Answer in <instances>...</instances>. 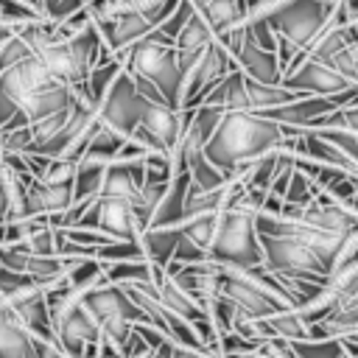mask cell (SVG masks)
<instances>
[{"mask_svg": "<svg viewBox=\"0 0 358 358\" xmlns=\"http://www.w3.org/2000/svg\"><path fill=\"white\" fill-rule=\"evenodd\" d=\"M218 227H221V215H201V218L185 221V224H182V232H185L196 246H201L204 252H210L213 243H215Z\"/></svg>", "mask_w": 358, "mask_h": 358, "instance_id": "obj_27", "label": "cell"}, {"mask_svg": "<svg viewBox=\"0 0 358 358\" xmlns=\"http://www.w3.org/2000/svg\"><path fill=\"white\" fill-rule=\"evenodd\" d=\"M260 243H263V266L268 271L280 277H299V280H313L327 285L330 266L305 243L271 238V235H260Z\"/></svg>", "mask_w": 358, "mask_h": 358, "instance_id": "obj_7", "label": "cell"}, {"mask_svg": "<svg viewBox=\"0 0 358 358\" xmlns=\"http://www.w3.org/2000/svg\"><path fill=\"white\" fill-rule=\"evenodd\" d=\"M53 81H56V78H53V73L45 67V62H42L39 56H34V59H28V62H22V64L8 67V70L0 73V92L11 95V98L20 103L25 95L42 90V87H48V84H53Z\"/></svg>", "mask_w": 358, "mask_h": 358, "instance_id": "obj_15", "label": "cell"}, {"mask_svg": "<svg viewBox=\"0 0 358 358\" xmlns=\"http://www.w3.org/2000/svg\"><path fill=\"white\" fill-rule=\"evenodd\" d=\"M221 42L227 45V50L235 56L238 67H241L249 78L263 81V84H282L285 70H282V64H280V56L271 53V50H263L257 42H252L243 28L232 31V34H229L227 39H221Z\"/></svg>", "mask_w": 358, "mask_h": 358, "instance_id": "obj_11", "label": "cell"}, {"mask_svg": "<svg viewBox=\"0 0 358 358\" xmlns=\"http://www.w3.org/2000/svg\"><path fill=\"white\" fill-rule=\"evenodd\" d=\"M76 98H78V92H76L70 84L53 81V84L42 87V90L25 95V98L20 101V109L28 115V120H31V126H34V123H39V120H45V117H53V115L64 112Z\"/></svg>", "mask_w": 358, "mask_h": 358, "instance_id": "obj_16", "label": "cell"}, {"mask_svg": "<svg viewBox=\"0 0 358 358\" xmlns=\"http://www.w3.org/2000/svg\"><path fill=\"white\" fill-rule=\"evenodd\" d=\"M20 115V103L11 98V95H6V92H0V123L6 126L11 117H17Z\"/></svg>", "mask_w": 358, "mask_h": 358, "instance_id": "obj_36", "label": "cell"}, {"mask_svg": "<svg viewBox=\"0 0 358 358\" xmlns=\"http://www.w3.org/2000/svg\"><path fill=\"white\" fill-rule=\"evenodd\" d=\"M28 260H31V252H25L22 246H3V268L25 274Z\"/></svg>", "mask_w": 358, "mask_h": 358, "instance_id": "obj_35", "label": "cell"}, {"mask_svg": "<svg viewBox=\"0 0 358 358\" xmlns=\"http://www.w3.org/2000/svg\"><path fill=\"white\" fill-rule=\"evenodd\" d=\"M17 246H22V249L31 252V255H56V229H53L50 224H45V227L36 229L25 243H17Z\"/></svg>", "mask_w": 358, "mask_h": 358, "instance_id": "obj_33", "label": "cell"}, {"mask_svg": "<svg viewBox=\"0 0 358 358\" xmlns=\"http://www.w3.org/2000/svg\"><path fill=\"white\" fill-rule=\"evenodd\" d=\"M28 358H70V355H64V352H62L56 344H48V341H36Z\"/></svg>", "mask_w": 358, "mask_h": 358, "instance_id": "obj_37", "label": "cell"}, {"mask_svg": "<svg viewBox=\"0 0 358 358\" xmlns=\"http://www.w3.org/2000/svg\"><path fill=\"white\" fill-rule=\"evenodd\" d=\"M145 101L131 78V73H120V78L112 84V90L106 92V98L101 101L98 106V120L101 126L106 129H115L120 131L123 137H131L137 129H140V120H143V109H145Z\"/></svg>", "mask_w": 358, "mask_h": 358, "instance_id": "obj_8", "label": "cell"}, {"mask_svg": "<svg viewBox=\"0 0 358 358\" xmlns=\"http://www.w3.org/2000/svg\"><path fill=\"white\" fill-rule=\"evenodd\" d=\"M299 358H344L347 347L341 338H322V341H294Z\"/></svg>", "mask_w": 358, "mask_h": 358, "instance_id": "obj_29", "label": "cell"}, {"mask_svg": "<svg viewBox=\"0 0 358 358\" xmlns=\"http://www.w3.org/2000/svg\"><path fill=\"white\" fill-rule=\"evenodd\" d=\"M271 336H280V338H288V341H310V324L308 319L302 316L299 308H291V310H282L271 319H266Z\"/></svg>", "mask_w": 358, "mask_h": 358, "instance_id": "obj_26", "label": "cell"}, {"mask_svg": "<svg viewBox=\"0 0 358 358\" xmlns=\"http://www.w3.org/2000/svg\"><path fill=\"white\" fill-rule=\"evenodd\" d=\"M190 173H179L171 182V190L165 193L162 204L157 207V215L151 221V229H162V227H182L185 224V204H187V193H190Z\"/></svg>", "mask_w": 358, "mask_h": 358, "instance_id": "obj_17", "label": "cell"}, {"mask_svg": "<svg viewBox=\"0 0 358 358\" xmlns=\"http://www.w3.org/2000/svg\"><path fill=\"white\" fill-rule=\"evenodd\" d=\"M179 238H182V227H162V229H148L140 243L145 249V257L159 266V268H168L171 260H173V252L179 246Z\"/></svg>", "mask_w": 358, "mask_h": 358, "instance_id": "obj_21", "label": "cell"}, {"mask_svg": "<svg viewBox=\"0 0 358 358\" xmlns=\"http://www.w3.org/2000/svg\"><path fill=\"white\" fill-rule=\"evenodd\" d=\"M255 218L257 215L249 213H221V227L210 249V263L238 268L263 266V243Z\"/></svg>", "mask_w": 358, "mask_h": 358, "instance_id": "obj_5", "label": "cell"}, {"mask_svg": "<svg viewBox=\"0 0 358 358\" xmlns=\"http://www.w3.org/2000/svg\"><path fill=\"white\" fill-rule=\"evenodd\" d=\"M84 305L98 319L103 341L115 344L117 350L126 347V341L134 333V324H148L145 313L131 302V296L126 294V288L123 285H112L106 277H103L101 285H95L84 296Z\"/></svg>", "mask_w": 358, "mask_h": 358, "instance_id": "obj_3", "label": "cell"}, {"mask_svg": "<svg viewBox=\"0 0 358 358\" xmlns=\"http://www.w3.org/2000/svg\"><path fill=\"white\" fill-rule=\"evenodd\" d=\"M285 140H288L285 126H280L257 112H227L221 126L215 129L213 140L207 143L204 154L218 171L232 176V171L238 165L255 162V159L282 148Z\"/></svg>", "mask_w": 358, "mask_h": 358, "instance_id": "obj_1", "label": "cell"}, {"mask_svg": "<svg viewBox=\"0 0 358 358\" xmlns=\"http://www.w3.org/2000/svg\"><path fill=\"white\" fill-rule=\"evenodd\" d=\"M154 34V25L148 17H143L134 6L129 3H115V20L109 25V31L103 34V42L106 48L120 59L131 45L143 42L145 36Z\"/></svg>", "mask_w": 358, "mask_h": 358, "instance_id": "obj_14", "label": "cell"}, {"mask_svg": "<svg viewBox=\"0 0 358 358\" xmlns=\"http://www.w3.org/2000/svg\"><path fill=\"white\" fill-rule=\"evenodd\" d=\"M336 3L338 0H288V3H282L277 11H271L263 20L274 28L277 39H285L296 50L308 53L310 45L330 25Z\"/></svg>", "mask_w": 358, "mask_h": 358, "instance_id": "obj_4", "label": "cell"}, {"mask_svg": "<svg viewBox=\"0 0 358 358\" xmlns=\"http://www.w3.org/2000/svg\"><path fill=\"white\" fill-rule=\"evenodd\" d=\"M246 92H249L252 112H271V109H280L285 103H294V101L305 98L302 92H294L282 84H263V81H255L249 76H246Z\"/></svg>", "mask_w": 358, "mask_h": 358, "instance_id": "obj_20", "label": "cell"}, {"mask_svg": "<svg viewBox=\"0 0 358 358\" xmlns=\"http://www.w3.org/2000/svg\"><path fill=\"white\" fill-rule=\"evenodd\" d=\"M243 358H266V355H260V352H252V355H243Z\"/></svg>", "mask_w": 358, "mask_h": 358, "instance_id": "obj_39", "label": "cell"}, {"mask_svg": "<svg viewBox=\"0 0 358 358\" xmlns=\"http://www.w3.org/2000/svg\"><path fill=\"white\" fill-rule=\"evenodd\" d=\"M282 87L302 92V95H338L350 90L352 84L327 62H316L308 53L299 56V62L282 76Z\"/></svg>", "mask_w": 358, "mask_h": 358, "instance_id": "obj_10", "label": "cell"}, {"mask_svg": "<svg viewBox=\"0 0 358 358\" xmlns=\"http://www.w3.org/2000/svg\"><path fill=\"white\" fill-rule=\"evenodd\" d=\"M350 28L352 25H327L324 28V34L310 45V50H308V56L310 59H316V62H333V56H338L344 48H350Z\"/></svg>", "mask_w": 358, "mask_h": 358, "instance_id": "obj_24", "label": "cell"}, {"mask_svg": "<svg viewBox=\"0 0 358 358\" xmlns=\"http://www.w3.org/2000/svg\"><path fill=\"white\" fill-rule=\"evenodd\" d=\"M95 260L109 266V263H131V260H148V257H145V249L140 241H115V243L98 249Z\"/></svg>", "mask_w": 358, "mask_h": 358, "instance_id": "obj_28", "label": "cell"}, {"mask_svg": "<svg viewBox=\"0 0 358 358\" xmlns=\"http://www.w3.org/2000/svg\"><path fill=\"white\" fill-rule=\"evenodd\" d=\"M204 103L221 106V109H227V112H252V106H249V92H246V73H243V70L229 73V76L207 95Z\"/></svg>", "mask_w": 358, "mask_h": 358, "instance_id": "obj_19", "label": "cell"}, {"mask_svg": "<svg viewBox=\"0 0 358 358\" xmlns=\"http://www.w3.org/2000/svg\"><path fill=\"white\" fill-rule=\"evenodd\" d=\"M81 229H98L103 235H112L115 241H140L143 229L134 213V201L123 196H98L87 215L76 224ZM73 229V227H70Z\"/></svg>", "mask_w": 358, "mask_h": 358, "instance_id": "obj_9", "label": "cell"}, {"mask_svg": "<svg viewBox=\"0 0 358 358\" xmlns=\"http://www.w3.org/2000/svg\"><path fill=\"white\" fill-rule=\"evenodd\" d=\"M187 120H190V109H176L165 101H145L140 129L151 134V140L159 145V151L173 154V148L179 145V140L187 129Z\"/></svg>", "mask_w": 358, "mask_h": 358, "instance_id": "obj_12", "label": "cell"}, {"mask_svg": "<svg viewBox=\"0 0 358 358\" xmlns=\"http://www.w3.org/2000/svg\"><path fill=\"white\" fill-rule=\"evenodd\" d=\"M322 126H347V129L358 131V103H352V106H347V109H338V112L322 117L313 129H322ZM305 131H310V129H305Z\"/></svg>", "mask_w": 358, "mask_h": 358, "instance_id": "obj_34", "label": "cell"}, {"mask_svg": "<svg viewBox=\"0 0 358 358\" xmlns=\"http://www.w3.org/2000/svg\"><path fill=\"white\" fill-rule=\"evenodd\" d=\"M103 176H106L103 162L81 159L76 171V201H95L103 190Z\"/></svg>", "mask_w": 358, "mask_h": 358, "instance_id": "obj_25", "label": "cell"}, {"mask_svg": "<svg viewBox=\"0 0 358 358\" xmlns=\"http://www.w3.org/2000/svg\"><path fill=\"white\" fill-rule=\"evenodd\" d=\"M243 31H246V36L252 39V42H257L263 50H271V53H277V48H280V39H277V34H274V28L260 17V20H252V22H246L243 25Z\"/></svg>", "mask_w": 358, "mask_h": 358, "instance_id": "obj_32", "label": "cell"}, {"mask_svg": "<svg viewBox=\"0 0 358 358\" xmlns=\"http://www.w3.org/2000/svg\"><path fill=\"white\" fill-rule=\"evenodd\" d=\"M126 140H129V137H123L120 131L106 129V126H98V131L92 134L90 145H87L84 159H92V162H103V165H109V162H115V159L120 157V151H123Z\"/></svg>", "mask_w": 358, "mask_h": 358, "instance_id": "obj_23", "label": "cell"}, {"mask_svg": "<svg viewBox=\"0 0 358 358\" xmlns=\"http://www.w3.org/2000/svg\"><path fill=\"white\" fill-rule=\"evenodd\" d=\"M310 131L324 137L327 143H333L336 148H341L347 157H352L358 162V131H352L347 126H322V129H310Z\"/></svg>", "mask_w": 358, "mask_h": 358, "instance_id": "obj_30", "label": "cell"}, {"mask_svg": "<svg viewBox=\"0 0 358 358\" xmlns=\"http://www.w3.org/2000/svg\"><path fill=\"white\" fill-rule=\"evenodd\" d=\"M53 313V327H56V341L59 350L70 358H98V344H101V324L92 316V310L78 302H59L50 305Z\"/></svg>", "mask_w": 358, "mask_h": 358, "instance_id": "obj_6", "label": "cell"}, {"mask_svg": "<svg viewBox=\"0 0 358 358\" xmlns=\"http://www.w3.org/2000/svg\"><path fill=\"white\" fill-rule=\"evenodd\" d=\"M36 338L22 327V322L3 308L0 310V358H28Z\"/></svg>", "mask_w": 358, "mask_h": 358, "instance_id": "obj_18", "label": "cell"}, {"mask_svg": "<svg viewBox=\"0 0 358 358\" xmlns=\"http://www.w3.org/2000/svg\"><path fill=\"white\" fill-rule=\"evenodd\" d=\"M31 288H36V282L28 274L8 271V268L0 271V302H8V299H14V296H20V294H25Z\"/></svg>", "mask_w": 358, "mask_h": 358, "instance_id": "obj_31", "label": "cell"}, {"mask_svg": "<svg viewBox=\"0 0 358 358\" xmlns=\"http://www.w3.org/2000/svg\"><path fill=\"white\" fill-rule=\"evenodd\" d=\"M3 308H8L20 322L22 327L36 338V341H48V344H56V327H53V313H50V305H48V296H45V288H31L8 302H3Z\"/></svg>", "mask_w": 358, "mask_h": 358, "instance_id": "obj_13", "label": "cell"}, {"mask_svg": "<svg viewBox=\"0 0 358 358\" xmlns=\"http://www.w3.org/2000/svg\"><path fill=\"white\" fill-rule=\"evenodd\" d=\"M126 73H131L134 78H145L151 81L171 106H182V70L176 62V45H165L154 36H145L143 42L131 45L123 56Z\"/></svg>", "mask_w": 358, "mask_h": 358, "instance_id": "obj_2", "label": "cell"}, {"mask_svg": "<svg viewBox=\"0 0 358 358\" xmlns=\"http://www.w3.org/2000/svg\"><path fill=\"white\" fill-rule=\"evenodd\" d=\"M39 6H42V11H45V17L50 20V17L56 14V8L62 6V0H39Z\"/></svg>", "mask_w": 358, "mask_h": 358, "instance_id": "obj_38", "label": "cell"}, {"mask_svg": "<svg viewBox=\"0 0 358 358\" xmlns=\"http://www.w3.org/2000/svg\"><path fill=\"white\" fill-rule=\"evenodd\" d=\"M159 299H162V305H165L168 310H173L176 316L187 319L190 324H193V322H201V319H210V313L199 305V299H193L187 291H182V288L173 282V277H165V280L159 282Z\"/></svg>", "mask_w": 358, "mask_h": 358, "instance_id": "obj_22", "label": "cell"}]
</instances>
